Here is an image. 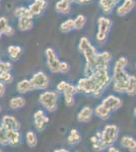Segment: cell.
Instances as JSON below:
<instances>
[{"label":"cell","mask_w":136,"mask_h":152,"mask_svg":"<svg viewBox=\"0 0 136 152\" xmlns=\"http://www.w3.org/2000/svg\"><path fill=\"white\" fill-rule=\"evenodd\" d=\"M34 26V20L33 16H23L18 18L17 20V28L21 31H26L32 29Z\"/></svg>","instance_id":"cell-18"},{"label":"cell","mask_w":136,"mask_h":152,"mask_svg":"<svg viewBox=\"0 0 136 152\" xmlns=\"http://www.w3.org/2000/svg\"><path fill=\"white\" fill-rule=\"evenodd\" d=\"M91 0H72V3L76 4H81V5H85V4H88Z\"/></svg>","instance_id":"cell-41"},{"label":"cell","mask_w":136,"mask_h":152,"mask_svg":"<svg viewBox=\"0 0 136 152\" xmlns=\"http://www.w3.org/2000/svg\"><path fill=\"white\" fill-rule=\"evenodd\" d=\"M47 7L46 0H34L29 5V10L31 12L32 16H39L40 14L45 10Z\"/></svg>","instance_id":"cell-13"},{"label":"cell","mask_w":136,"mask_h":152,"mask_svg":"<svg viewBox=\"0 0 136 152\" xmlns=\"http://www.w3.org/2000/svg\"><path fill=\"white\" fill-rule=\"evenodd\" d=\"M2 36H3V34H2V33H1V31H0V39H1V38H2Z\"/></svg>","instance_id":"cell-45"},{"label":"cell","mask_w":136,"mask_h":152,"mask_svg":"<svg viewBox=\"0 0 136 152\" xmlns=\"http://www.w3.org/2000/svg\"><path fill=\"white\" fill-rule=\"evenodd\" d=\"M111 26H112V20L110 18L107 16H100L98 18V31L96 35V41L100 43L105 42L110 33Z\"/></svg>","instance_id":"cell-7"},{"label":"cell","mask_w":136,"mask_h":152,"mask_svg":"<svg viewBox=\"0 0 136 152\" xmlns=\"http://www.w3.org/2000/svg\"><path fill=\"white\" fill-rule=\"evenodd\" d=\"M0 152H1V149H0Z\"/></svg>","instance_id":"cell-47"},{"label":"cell","mask_w":136,"mask_h":152,"mask_svg":"<svg viewBox=\"0 0 136 152\" xmlns=\"http://www.w3.org/2000/svg\"><path fill=\"white\" fill-rule=\"evenodd\" d=\"M111 60H112V54L110 52H108V51H104L101 53L98 52L93 64L85 66V70H83L85 76H90L96 70L109 69Z\"/></svg>","instance_id":"cell-2"},{"label":"cell","mask_w":136,"mask_h":152,"mask_svg":"<svg viewBox=\"0 0 136 152\" xmlns=\"http://www.w3.org/2000/svg\"><path fill=\"white\" fill-rule=\"evenodd\" d=\"M101 104H103L107 109L110 110L111 112H115L122 107L123 102L120 97L116 96V95H114V94H110V95H108V96H106L105 99L102 100Z\"/></svg>","instance_id":"cell-11"},{"label":"cell","mask_w":136,"mask_h":152,"mask_svg":"<svg viewBox=\"0 0 136 152\" xmlns=\"http://www.w3.org/2000/svg\"><path fill=\"white\" fill-rule=\"evenodd\" d=\"M7 54H8V57L10 60L17 61L19 60V58L23 55V48L21 46L11 45L7 48Z\"/></svg>","instance_id":"cell-25"},{"label":"cell","mask_w":136,"mask_h":152,"mask_svg":"<svg viewBox=\"0 0 136 152\" xmlns=\"http://www.w3.org/2000/svg\"><path fill=\"white\" fill-rule=\"evenodd\" d=\"M55 152H68L67 149H65V148H61V149H55L54 150Z\"/></svg>","instance_id":"cell-43"},{"label":"cell","mask_w":136,"mask_h":152,"mask_svg":"<svg viewBox=\"0 0 136 152\" xmlns=\"http://www.w3.org/2000/svg\"><path fill=\"white\" fill-rule=\"evenodd\" d=\"M126 94L129 96L136 95V76L129 75L127 81V88H126Z\"/></svg>","instance_id":"cell-28"},{"label":"cell","mask_w":136,"mask_h":152,"mask_svg":"<svg viewBox=\"0 0 136 152\" xmlns=\"http://www.w3.org/2000/svg\"><path fill=\"white\" fill-rule=\"evenodd\" d=\"M7 130V138H8L9 145L12 147H16L21 143V134L19 130L6 129Z\"/></svg>","instance_id":"cell-16"},{"label":"cell","mask_w":136,"mask_h":152,"mask_svg":"<svg viewBox=\"0 0 136 152\" xmlns=\"http://www.w3.org/2000/svg\"><path fill=\"white\" fill-rule=\"evenodd\" d=\"M26 105V99L23 96H13L9 100V107L11 110H21Z\"/></svg>","instance_id":"cell-27"},{"label":"cell","mask_w":136,"mask_h":152,"mask_svg":"<svg viewBox=\"0 0 136 152\" xmlns=\"http://www.w3.org/2000/svg\"><path fill=\"white\" fill-rule=\"evenodd\" d=\"M119 0H100L99 1V5L101 9L105 14H110L113 11L114 7L117 5Z\"/></svg>","instance_id":"cell-23"},{"label":"cell","mask_w":136,"mask_h":152,"mask_svg":"<svg viewBox=\"0 0 136 152\" xmlns=\"http://www.w3.org/2000/svg\"><path fill=\"white\" fill-rule=\"evenodd\" d=\"M32 90H34V87L29 79H21L16 83V91L18 94H24Z\"/></svg>","instance_id":"cell-20"},{"label":"cell","mask_w":136,"mask_h":152,"mask_svg":"<svg viewBox=\"0 0 136 152\" xmlns=\"http://www.w3.org/2000/svg\"><path fill=\"white\" fill-rule=\"evenodd\" d=\"M0 81L4 82L5 84H10L13 81V76L10 71H2L0 72Z\"/></svg>","instance_id":"cell-34"},{"label":"cell","mask_w":136,"mask_h":152,"mask_svg":"<svg viewBox=\"0 0 136 152\" xmlns=\"http://www.w3.org/2000/svg\"><path fill=\"white\" fill-rule=\"evenodd\" d=\"M5 90H6V86H5V83L0 81V97H2L5 94Z\"/></svg>","instance_id":"cell-40"},{"label":"cell","mask_w":136,"mask_h":152,"mask_svg":"<svg viewBox=\"0 0 136 152\" xmlns=\"http://www.w3.org/2000/svg\"><path fill=\"white\" fill-rule=\"evenodd\" d=\"M81 142V135L77 129H71L67 136V143L70 146H74Z\"/></svg>","instance_id":"cell-26"},{"label":"cell","mask_w":136,"mask_h":152,"mask_svg":"<svg viewBox=\"0 0 136 152\" xmlns=\"http://www.w3.org/2000/svg\"><path fill=\"white\" fill-rule=\"evenodd\" d=\"M68 83L69 82H67V81H64V80H62V81H60L57 84V86H56V88H57V91L58 92H63L64 91V89L66 88V86L68 85Z\"/></svg>","instance_id":"cell-39"},{"label":"cell","mask_w":136,"mask_h":152,"mask_svg":"<svg viewBox=\"0 0 136 152\" xmlns=\"http://www.w3.org/2000/svg\"><path fill=\"white\" fill-rule=\"evenodd\" d=\"M111 113L112 112H111L109 109H107L103 104H98L95 107V110H93V114H95L98 118H100L101 120H104V121H106V120H108L109 118H110Z\"/></svg>","instance_id":"cell-24"},{"label":"cell","mask_w":136,"mask_h":152,"mask_svg":"<svg viewBox=\"0 0 136 152\" xmlns=\"http://www.w3.org/2000/svg\"><path fill=\"white\" fill-rule=\"evenodd\" d=\"M119 1H120V0H119Z\"/></svg>","instance_id":"cell-50"},{"label":"cell","mask_w":136,"mask_h":152,"mask_svg":"<svg viewBox=\"0 0 136 152\" xmlns=\"http://www.w3.org/2000/svg\"><path fill=\"white\" fill-rule=\"evenodd\" d=\"M50 119L49 117L46 116V114L42 110H38L35 112L34 114V126L36 128L37 131L43 132L46 129V127L48 126Z\"/></svg>","instance_id":"cell-10"},{"label":"cell","mask_w":136,"mask_h":152,"mask_svg":"<svg viewBox=\"0 0 136 152\" xmlns=\"http://www.w3.org/2000/svg\"><path fill=\"white\" fill-rule=\"evenodd\" d=\"M8 26V20L5 16H1L0 18V31L3 34V31L5 29L6 26Z\"/></svg>","instance_id":"cell-38"},{"label":"cell","mask_w":136,"mask_h":152,"mask_svg":"<svg viewBox=\"0 0 136 152\" xmlns=\"http://www.w3.org/2000/svg\"><path fill=\"white\" fill-rule=\"evenodd\" d=\"M75 87L77 92H81V94H85L86 95L100 97L103 94V92L99 89L98 85L95 82V80L91 78V76H85V77L80 78L77 81Z\"/></svg>","instance_id":"cell-3"},{"label":"cell","mask_w":136,"mask_h":152,"mask_svg":"<svg viewBox=\"0 0 136 152\" xmlns=\"http://www.w3.org/2000/svg\"><path fill=\"white\" fill-rule=\"evenodd\" d=\"M29 80H31L32 84H33L34 89L37 90H46L49 87V84H50L48 76L43 71L36 72Z\"/></svg>","instance_id":"cell-8"},{"label":"cell","mask_w":136,"mask_h":152,"mask_svg":"<svg viewBox=\"0 0 136 152\" xmlns=\"http://www.w3.org/2000/svg\"><path fill=\"white\" fill-rule=\"evenodd\" d=\"M12 64L9 61H2L0 60V72L2 71H11Z\"/></svg>","instance_id":"cell-36"},{"label":"cell","mask_w":136,"mask_h":152,"mask_svg":"<svg viewBox=\"0 0 136 152\" xmlns=\"http://www.w3.org/2000/svg\"><path fill=\"white\" fill-rule=\"evenodd\" d=\"M119 137V127L116 125H107L101 132V138L106 147L113 145Z\"/></svg>","instance_id":"cell-6"},{"label":"cell","mask_w":136,"mask_h":152,"mask_svg":"<svg viewBox=\"0 0 136 152\" xmlns=\"http://www.w3.org/2000/svg\"><path fill=\"white\" fill-rule=\"evenodd\" d=\"M14 33H15V29H14L13 28H12L11 26H7L5 29L3 31V35L6 36V37H12L14 35Z\"/></svg>","instance_id":"cell-37"},{"label":"cell","mask_w":136,"mask_h":152,"mask_svg":"<svg viewBox=\"0 0 136 152\" xmlns=\"http://www.w3.org/2000/svg\"><path fill=\"white\" fill-rule=\"evenodd\" d=\"M0 145L8 146V138H7V130L5 127L0 125Z\"/></svg>","instance_id":"cell-33"},{"label":"cell","mask_w":136,"mask_h":152,"mask_svg":"<svg viewBox=\"0 0 136 152\" xmlns=\"http://www.w3.org/2000/svg\"><path fill=\"white\" fill-rule=\"evenodd\" d=\"M46 63L49 70L52 73H59V66H60V60L58 56L56 55V52L53 48H47L45 51Z\"/></svg>","instance_id":"cell-9"},{"label":"cell","mask_w":136,"mask_h":152,"mask_svg":"<svg viewBox=\"0 0 136 152\" xmlns=\"http://www.w3.org/2000/svg\"><path fill=\"white\" fill-rule=\"evenodd\" d=\"M58 91L46 90L39 95V102L49 113H54L58 107Z\"/></svg>","instance_id":"cell-4"},{"label":"cell","mask_w":136,"mask_h":152,"mask_svg":"<svg viewBox=\"0 0 136 152\" xmlns=\"http://www.w3.org/2000/svg\"><path fill=\"white\" fill-rule=\"evenodd\" d=\"M26 145H28L29 148H35V147L38 145V137H37L36 133L33 131L26 132Z\"/></svg>","instance_id":"cell-29"},{"label":"cell","mask_w":136,"mask_h":152,"mask_svg":"<svg viewBox=\"0 0 136 152\" xmlns=\"http://www.w3.org/2000/svg\"><path fill=\"white\" fill-rule=\"evenodd\" d=\"M1 125L5 127L6 129H13V130H19L21 129V123L15 117L11 115H5L1 119Z\"/></svg>","instance_id":"cell-14"},{"label":"cell","mask_w":136,"mask_h":152,"mask_svg":"<svg viewBox=\"0 0 136 152\" xmlns=\"http://www.w3.org/2000/svg\"><path fill=\"white\" fill-rule=\"evenodd\" d=\"M134 7H135L134 0H124L123 3L117 8L116 12H117V14L119 16H125L128 13H130L134 9Z\"/></svg>","instance_id":"cell-17"},{"label":"cell","mask_w":136,"mask_h":152,"mask_svg":"<svg viewBox=\"0 0 136 152\" xmlns=\"http://www.w3.org/2000/svg\"><path fill=\"white\" fill-rule=\"evenodd\" d=\"M71 4H72L71 0H59L55 4V10L58 12V13L67 14L70 12Z\"/></svg>","instance_id":"cell-21"},{"label":"cell","mask_w":136,"mask_h":152,"mask_svg":"<svg viewBox=\"0 0 136 152\" xmlns=\"http://www.w3.org/2000/svg\"><path fill=\"white\" fill-rule=\"evenodd\" d=\"M71 1H72V0H71Z\"/></svg>","instance_id":"cell-49"},{"label":"cell","mask_w":136,"mask_h":152,"mask_svg":"<svg viewBox=\"0 0 136 152\" xmlns=\"http://www.w3.org/2000/svg\"><path fill=\"white\" fill-rule=\"evenodd\" d=\"M0 113H1V107H0Z\"/></svg>","instance_id":"cell-46"},{"label":"cell","mask_w":136,"mask_h":152,"mask_svg":"<svg viewBox=\"0 0 136 152\" xmlns=\"http://www.w3.org/2000/svg\"><path fill=\"white\" fill-rule=\"evenodd\" d=\"M120 145L130 152H136V140L131 136H123L120 140Z\"/></svg>","instance_id":"cell-19"},{"label":"cell","mask_w":136,"mask_h":152,"mask_svg":"<svg viewBox=\"0 0 136 152\" xmlns=\"http://www.w3.org/2000/svg\"><path fill=\"white\" fill-rule=\"evenodd\" d=\"M76 92H77V90H76L75 85L71 84V83H68V85L66 86L64 91L62 92L63 96H64V104H65L66 107H70L74 104V102H75L74 96H75Z\"/></svg>","instance_id":"cell-12"},{"label":"cell","mask_w":136,"mask_h":152,"mask_svg":"<svg viewBox=\"0 0 136 152\" xmlns=\"http://www.w3.org/2000/svg\"><path fill=\"white\" fill-rule=\"evenodd\" d=\"M78 51H79L83 55V57H85L86 66L93 64L96 59V54H98V51H96V49L91 45L90 40H88L86 37H82L79 40V43H78Z\"/></svg>","instance_id":"cell-5"},{"label":"cell","mask_w":136,"mask_h":152,"mask_svg":"<svg viewBox=\"0 0 136 152\" xmlns=\"http://www.w3.org/2000/svg\"><path fill=\"white\" fill-rule=\"evenodd\" d=\"M93 110L91 109L90 107H83L82 109L78 112L77 114V121L79 123H83V124H86L88 122L91 121L93 119Z\"/></svg>","instance_id":"cell-15"},{"label":"cell","mask_w":136,"mask_h":152,"mask_svg":"<svg viewBox=\"0 0 136 152\" xmlns=\"http://www.w3.org/2000/svg\"><path fill=\"white\" fill-rule=\"evenodd\" d=\"M14 16L18 18H23V16H32L31 12L29 10V7H24V6H18L16 7L13 10Z\"/></svg>","instance_id":"cell-31"},{"label":"cell","mask_w":136,"mask_h":152,"mask_svg":"<svg viewBox=\"0 0 136 152\" xmlns=\"http://www.w3.org/2000/svg\"><path fill=\"white\" fill-rule=\"evenodd\" d=\"M133 115H134V116H135V118H136V107H135V109H134V111H133Z\"/></svg>","instance_id":"cell-44"},{"label":"cell","mask_w":136,"mask_h":152,"mask_svg":"<svg viewBox=\"0 0 136 152\" xmlns=\"http://www.w3.org/2000/svg\"><path fill=\"white\" fill-rule=\"evenodd\" d=\"M70 70V65L68 64L65 61H60V66H59V73L62 74H66Z\"/></svg>","instance_id":"cell-35"},{"label":"cell","mask_w":136,"mask_h":152,"mask_svg":"<svg viewBox=\"0 0 136 152\" xmlns=\"http://www.w3.org/2000/svg\"><path fill=\"white\" fill-rule=\"evenodd\" d=\"M128 65V59L126 57H120L116 60L113 68V90L117 94H126L127 81L129 74L126 72L125 68Z\"/></svg>","instance_id":"cell-1"},{"label":"cell","mask_w":136,"mask_h":152,"mask_svg":"<svg viewBox=\"0 0 136 152\" xmlns=\"http://www.w3.org/2000/svg\"><path fill=\"white\" fill-rule=\"evenodd\" d=\"M107 148H108V151H110V152H119L120 151L119 149H117L116 147H114L113 145L109 146V147H107Z\"/></svg>","instance_id":"cell-42"},{"label":"cell","mask_w":136,"mask_h":152,"mask_svg":"<svg viewBox=\"0 0 136 152\" xmlns=\"http://www.w3.org/2000/svg\"><path fill=\"white\" fill-rule=\"evenodd\" d=\"M60 31L63 34H67V33H70L71 31L74 29V23H73V19L69 18V19H66L65 21H63L62 23L60 24Z\"/></svg>","instance_id":"cell-30"},{"label":"cell","mask_w":136,"mask_h":152,"mask_svg":"<svg viewBox=\"0 0 136 152\" xmlns=\"http://www.w3.org/2000/svg\"><path fill=\"white\" fill-rule=\"evenodd\" d=\"M90 143L91 147H93V149L95 151H103L107 148L105 144H104V142L102 141V138H101V132H98L93 136L90 137Z\"/></svg>","instance_id":"cell-22"},{"label":"cell","mask_w":136,"mask_h":152,"mask_svg":"<svg viewBox=\"0 0 136 152\" xmlns=\"http://www.w3.org/2000/svg\"><path fill=\"white\" fill-rule=\"evenodd\" d=\"M0 1H1V0H0Z\"/></svg>","instance_id":"cell-48"},{"label":"cell","mask_w":136,"mask_h":152,"mask_svg":"<svg viewBox=\"0 0 136 152\" xmlns=\"http://www.w3.org/2000/svg\"><path fill=\"white\" fill-rule=\"evenodd\" d=\"M74 29H81L86 23V18L83 14H78L75 18L73 19Z\"/></svg>","instance_id":"cell-32"}]
</instances>
